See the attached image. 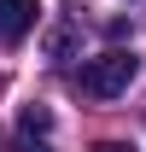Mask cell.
I'll use <instances>...</instances> for the list:
<instances>
[{
	"label": "cell",
	"mask_w": 146,
	"mask_h": 152,
	"mask_svg": "<svg viewBox=\"0 0 146 152\" xmlns=\"http://www.w3.org/2000/svg\"><path fill=\"white\" fill-rule=\"evenodd\" d=\"M70 41H76V29H70V23H58L53 35H47V53H53V58H64V53H70Z\"/></svg>",
	"instance_id": "277c9868"
},
{
	"label": "cell",
	"mask_w": 146,
	"mask_h": 152,
	"mask_svg": "<svg viewBox=\"0 0 146 152\" xmlns=\"http://www.w3.org/2000/svg\"><path fill=\"white\" fill-rule=\"evenodd\" d=\"M93 152H134V146H128V140H99Z\"/></svg>",
	"instance_id": "8992f818"
},
{
	"label": "cell",
	"mask_w": 146,
	"mask_h": 152,
	"mask_svg": "<svg viewBox=\"0 0 146 152\" xmlns=\"http://www.w3.org/2000/svg\"><path fill=\"white\" fill-rule=\"evenodd\" d=\"M41 18V0H0V47H18Z\"/></svg>",
	"instance_id": "7a4b0ae2"
},
{
	"label": "cell",
	"mask_w": 146,
	"mask_h": 152,
	"mask_svg": "<svg viewBox=\"0 0 146 152\" xmlns=\"http://www.w3.org/2000/svg\"><path fill=\"white\" fill-rule=\"evenodd\" d=\"M140 76V58L128 53V47H111V53H99V58H88L82 64V76H76V88L88 99H117V94H128V82Z\"/></svg>",
	"instance_id": "6da1fadb"
},
{
	"label": "cell",
	"mask_w": 146,
	"mask_h": 152,
	"mask_svg": "<svg viewBox=\"0 0 146 152\" xmlns=\"http://www.w3.org/2000/svg\"><path fill=\"white\" fill-rule=\"evenodd\" d=\"M53 129V111H47V105H23L18 111V134H47Z\"/></svg>",
	"instance_id": "3957f363"
},
{
	"label": "cell",
	"mask_w": 146,
	"mask_h": 152,
	"mask_svg": "<svg viewBox=\"0 0 146 152\" xmlns=\"http://www.w3.org/2000/svg\"><path fill=\"white\" fill-rule=\"evenodd\" d=\"M18 152H53V146H47V134H18Z\"/></svg>",
	"instance_id": "5b68a950"
}]
</instances>
